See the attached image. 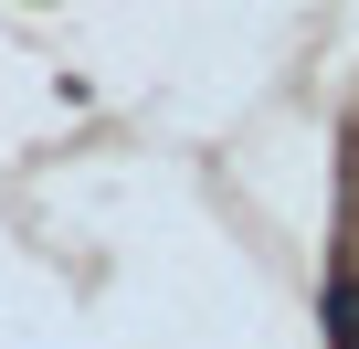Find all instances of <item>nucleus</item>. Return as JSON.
<instances>
[{"label": "nucleus", "mask_w": 359, "mask_h": 349, "mask_svg": "<svg viewBox=\"0 0 359 349\" xmlns=\"http://www.w3.org/2000/svg\"><path fill=\"white\" fill-rule=\"evenodd\" d=\"M327 349H359V265L327 275Z\"/></svg>", "instance_id": "obj_1"}]
</instances>
